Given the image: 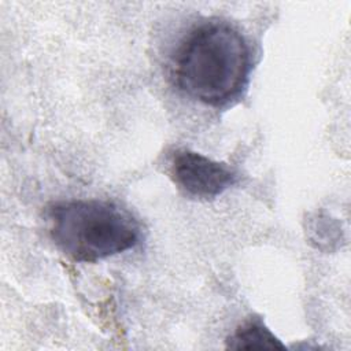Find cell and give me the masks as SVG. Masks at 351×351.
I'll return each mask as SVG.
<instances>
[{"label":"cell","mask_w":351,"mask_h":351,"mask_svg":"<svg viewBox=\"0 0 351 351\" xmlns=\"http://www.w3.org/2000/svg\"><path fill=\"white\" fill-rule=\"evenodd\" d=\"M251 55L245 38L225 22L196 26L181 41L173 60L178 88L192 99L223 106L247 84Z\"/></svg>","instance_id":"obj_1"},{"label":"cell","mask_w":351,"mask_h":351,"mask_svg":"<svg viewBox=\"0 0 351 351\" xmlns=\"http://www.w3.org/2000/svg\"><path fill=\"white\" fill-rule=\"evenodd\" d=\"M170 173L186 193L203 199L221 195L236 182V173L228 165L191 149L174 152Z\"/></svg>","instance_id":"obj_3"},{"label":"cell","mask_w":351,"mask_h":351,"mask_svg":"<svg viewBox=\"0 0 351 351\" xmlns=\"http://www.w3.org/2000/svg\"><path fill=\"white\" fill-rule=\"evenodd\" d=\"M55 245L77 262H97L133 248L140 239L134 217L107 200H63L48 208Z\"/></svg>","instance_id":"obj_2"},{"label":"cell","mask_w":351,"mask_h":351,"mask_svg":"<svg viewBox=\"0 0 351 351\" xmlns=\"http://www.w3.org/2000/svg\"><path fill=\"white\" fill-rule=\"evenodd\" d=\"M230 350H284L285 346L259 321L239 326L226 340Z\"/></svg>","instance_id":"obj_4"}]
</instances>
